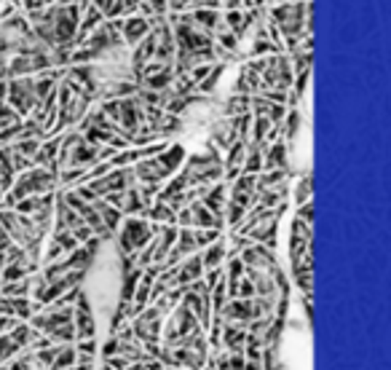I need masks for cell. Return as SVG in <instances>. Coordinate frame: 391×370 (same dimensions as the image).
<instances>
[{"mask_svg": "<svg viewBox=\"0 0 391 370\" xmlns=\"http://www.w3.org/2000/svg\"><path fill=\"white\" fill-rule=\"evenodd\" d=\"M91 81L102 91H121L134 81V54L126 43H110L99 54H94L88 65Z\"/></svg>", "mask_w": 391, "mask_h": 370, "instance_id": "1", "label": "cell"}, {"mask_svg": "<svg viewBox=\"0 0 391 370\" xmlns=\"http://www.w3.org/2000/svg\"><path fill=\"white\" fill-rule=\"evenodd\" d=\"M217 121H220V105H215V102H193L182 113V121H180V132L185 135L188 148L206 143L212 137Z\"/></svg>", "mask_w": 391, "mask_h": 370, "instance_id": "2", "label": "cell"}]
</instances>
